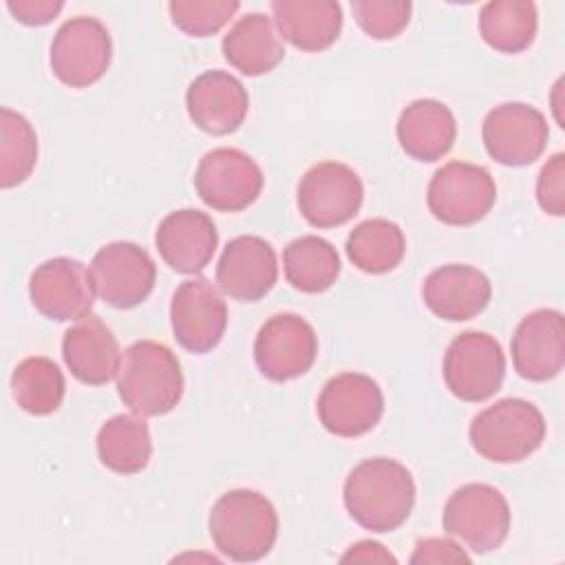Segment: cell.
I'll list each match as a JSON object with an SVG mask.
<instances>
[{"label":"cell","mask_w":565,"mask_h":565,"mask_svg":"<svg viewBox=\"0 0 565 565\" xmlns=\"http://www.w3.org/2000/svg\"><path fill=\"white\" fill-rule=\"evenodd\" d=\"M29 296L33 307L49 320H79L90 313L95 302L90 269L68 256L49 258L33 269Z\"/></svg>","instance_id":"cell-16"},{"label":"cell","mask_w":565,"mask_h":565,"mask_svg":"<svg viewBox=\"0 0 565 565\" xmlns=\"http://www.w3.org/2000/svg\"><path fill=\"white\" fill-rule=\"evenodd\" d=\"M154 245L174 271L192 276L210 265L218 245V232L205 212L183 207L161 218Z\"/></svg>","instance_id":"cell-20"},{"label":"cell","mask_w":565,"mask_h":565,"mask_svg":"<svg viewBox=\"0 0 565 565\" xmlns=\"http://www.w3.org/2000/svg\"><path fill=\"white\" fill-rule=\"evenodd\" d=\"M481 137L488 154L501 166H530L534 163L550 137L547 119L534 106L508 102L494 106L481 126Z\"/></svg>","instance_id":"cell-14"},{"label":"cell","mask_w":565,"mask_h":565,"mask_svg":"<svg viewBox=\"0 0 565 565\" xmlns=\"http://www.w3.org/2000/svg\"><path fill=\"white\" fill-rule=\"evenodd\" d=\"M318 355V335L298 313H276L265 320L254 340L258 371L271 382L305 375Z\"/></svg>","instance_id":"cell-13"},{"label":"cell","mask_w":565,"mask_h":565,"mask_svg":"<svg viewBox=\"0 0 565 565\" xmlns=\"http://www.w3.org/2000/svg\"><path fill=\"white\" fill-rule=\"evenodd\" d=\"M95 294L115 309L141 305L157 280L150 254L130 241H113L97 249L90 260Z\"/></svg>","instance_id":"cell-12"},{"label":"cell","mask_w":565,"mask_h":565,"mask_svg":"<svg viewBox=\"0 0 565 565\" xmlns=\"http://www.w3.org/2000/svg\"><path fill=\"white\" fill-rule=\"evenodd\" d=\"M15 404L29 415H51L62 406L66 382L57 364L49 358H24L11 375Z\"/></svg>","instance_id":"cell-30"},{"label":"cell","mask_w":565,"mask_h":565,"mask_svg":"<svg viewBox=\"0 0 565 565\" xmlns=\"http://www.w3.org/2000/svg\"><path fill=\"white\" fill-rule=\"evenodd\" d=\"M344 508L371 532H393L413 512L415 481L406 466L388 457L364 459L344 479Z\"/></svg>","instance_id":"cell-1"},{"label":"cell","mask_w":565,"mask_h":565,"mask_svg":"<svg viewBox=\"0 0 565 565\" xmlns=\"http://www.w3.org/2000/svg\"><path fill=\"white\" fill-rule=\"evenodd\" d=\"M110 57L113 42L104 22L93 15H77L55 31L49 62L62 84L86 88L104 77Z\"/></svg>","instance_id":"cell-6"},{"label":"cell","mask_w":565,"mask_h":565,"mask_svg":"<svg viewBox=\"0 0 565 565\" xmlns=\"http://www.w3.org/2000/svg\"><path fill=\"white\" fill-rule=\"evenodd\" d=\"M497 201L492 174L477 163L448 161L441 166L426 192L430 214L446 225H472L481 221Z\"/></svg>","instance_id":"cell-7"},{"label":"cell","mask_w":565,"mask_h":565,"mask_svg":"<svg viewBox=\"0 0 565 565\" xmlns=\"http://www.w3.org/2000/svg\"><path fill=\"white\" fill-rule=\"evenodd\" d=\"M444 382L463 402L492 397L505 377V355L492 335L483 331L459 333L444 353Z\"/></svg>","instance_id":"cell-8"},{"label":"cell","mask_w":565,"mask_h":565,"mask_svg":"<svg viewBox=\"0 0 565 565\" xmlns=\"http://www.w3.org/2000/svg\"><path fill=\"white\" fill-rule=\"evenodd\" d=\"M351 11L355 22L369 38L393 40L408 26L413 4L404 0H355L351 2Z\"/></svg>","instance_id":"cell-33"},{"label":"cell","mask_w":565,"mask_h":565,"mask_svg":"<svg viewBox=\"0 0 565 565\" xmlns=\"http://www.w3.org/2000/svg\"><path fill=\"white\" fill-rule=\"evenodd\" d=\"M185 108L196 128L210 135H230L241 128L249 110L245 86L225 71L196 75L185 90Z\"/></svg>","instance_id":"cell-19"},{"label":"cell","mask_w":565,"mask_h":565,"mask_svg":"<svg viewBox=\"0 0 565 565\" xmlns=\"http://www.w3.org/2000/svg\"><path fill=\"white\" fill-rule=\"evenodd\" d=\"M99 461L117 475L141 472L152 457V439L141 415H115L97 433Z\"/></svg>","instance_id":"cell-26"},{"label":"cell","mask_w":565,"mask_h":565,"mask_svg":"<svg viewBox=\"0 0 565 565\" xmlns=\"http://www.w3.org/2000/svg\"><path fill=\"white\" fill-rule=\"evenodd\" d=\"M223 55L247 77H256L276 68L285 57V44L265 13L252 11L238 18L223 35Z\"/></svg>","instance_id":"cell-25"},{"label":"cell","mask_w":565,"mask_h":565,"mask_svg":"<svg viewBox=\"0 0 565 565\" xmlns=\"http://www.w3.org/2000/svg\"><path fill=\"white\" fill-rule=\"evenodd\" d=\"M271 13L280 35L305 53L329 49L342 31V7L333 0H274Z\"/></svg>","instance_id":"cell-23"},{"label":"cell","mask_w":565,"mask_h":565,"mask_svg":"<svg viewBox=\"0 0 565 565\" xmlns=\"http://www.w3.org/2000/svg\"><path fill=\"white\" fill-rule=\"evenodd\" d=\"M470 444L488 461L516 463L536 452L545 439V417L527 399L505 397L470 422Z\"/></svg>","instance_id":"cell-4"},{"label":"cell","mask_w":565,"mask_h":565,"mask_svg":"<svg viewBox=\"0 0 565 565\" xmlns=\"http://www.w3.org/2000/svg\"><path fill=\"white\" fill-rule=\"evenodd\" d=\"M318 419L338 437H360L377 426L384 413L380 384L364 373H338L318 395Z\"/></svg>","instance_id":"cell-11"},{"label":"cell","mask_w":565,"mask_h":565,"mask_svg":"<svg viewBox=\"0 0 565 565\" xmlns=\"http://www.w3.org/2000/svg\"><path fill=\"white\" fill-rule=\"evenodd\" d=\"M344 247L349 260L360 271L386 274L402 263L406 238L397 223L388 218H366L351 230Z\"/></svg>","instance_id":"cell-29"},{"label":"cell","mask_w":565,"mask_h":565,"mask_svg":"<svg viewBox=\"0 0 565 565\" xmlns=\"http://www.w3.org/2000/svg\"><path fill=\"white\" fill-rule=\"evenodd\" d=\"M62 355L75 380L99 386L117 377L121 364L119 342L95 313L79 318L62 338Z\"/></svg>","instance_id":"cell-22"},{"label":"cell","mask_w":565,"mask_h":565,"mask_svg":"<svg viewBox=\"0 0 565 565\" xmlns=\"http://www.w3.org/2000/svg\"><path fill=\"white\" fill-rule=\"evenodd\" d=\"M536 4L530 0H490L479 11V33L499 53H521L536 38Z\"/></svg>","instance_id":"cell-27"},{"label":"cell","mask_w":565,"mask_h":565,"mask_svg":"<svg viewBox=\"0 0 565 565\" xmlns=\"http://www.w3.org/2000/svg\"><path fill=\"white\" fill-rule=\"evenodd\" d=\"M260 166L238 148H214L205 152L194 172L201 201L216 212H241L263 192Z\"/></svg>","instance_id":"cell-9"},{"label":"cell","mask_w":565,"mask_h":565,"mask_svg":"<svg viewBox=\"0 0 565 565\" xmlns=\"http://www.w3.org/2000/svg\"><path fill=\"white\" fill-rule=\"evenodd\" d=\"M170 324L174 340L190 353L212 351L227 327V305L212 280L194 276L172 294Z\"/></svg>","instance_id":"cell-15"},{"label":"cell","mask_w":565,"mask_h":565,"mask_svg":"<svg viewBox=\"0 0 565 565\" xmlns=\"http://www.w3.org/2000/svg\"><path fill=\"white\" fill-rule=\"evenodd\" d=\"M397 141L417 161H437L455 143L457 121L452 110L437 99L411 102L397 119Z\"/></svg>","instance_id":"cell-24"},{"label":"cell","mask_w":565,"mask_h":565,"mask_svg":"<svg viewBox=\"0 0 565 565\" xmlns=\"http://www.w3.org/2000/svg\"><path fill=\"white\" fill-rule=\"evenodd\" d=\"M7 9L22 24L42 26V24H49L64 9V2L62 0H9Z\"/></svg>","instance_id":"cell-36"},{"label":"cell","mask_w":565,"mask_h":565,"mask_svg":"<svg viewBox=\"0 0 565 565\" xmlns=\"http://www.w3.org/2000/svg\"><path fill=\"white\" fill-rule=\"evenodd\" d=\"M536 199L543 212L552 216L565 214V154L556 152L539 172Z\"/></svg>","instance_id":"cell-34"},{"label":"cell","mask_w":565,"mask_h":565,"mask_svg":"<svg viewBox=\"0 0 565 565\" xmlns=\"http://www.w3.org/2000/svg\"><path fill=\"white\" fill-rule=\"evenodd\" d=\"M238 9L236 0H172L168 4L172 24L194 38L221 31Z\"/></svg>","instance_id":"cell-32"},{"label":"cell","mask_w":565,"mask_h":565,"mask_svg":"<svg viewBox=\"0 0 565 565\" xmlns=\"http://www.w3.org/2000/svg\"><path fill=\"white\" fill-rule=\"evenodd\" d=\"M121 402L141 417L170 413L183 395V371L177 355L161 342L137 340L121 353L117 371Z\"/></svg>","instance_id":"cell-3"},{"label":"cell","mask_w":565,"mask_h":565,"mask_svg":"<svg viewBox=\"0 0 565 565\" xmlns=\"http://www.w3.org/2000/svg\"><path fill=\"white\" fill-rule=\"evenodd\" d=\"M207 527L214 547L225 558L254 563L265 558L278 539V512L265 494L238 488L216 499Z\"/></svg>","instance_id":"cell-2"},{"label":"cell","mask_w":565,"mask_h":565,"mask_svg":"<svg viewBox=\"0 0 565 565\" xmlns=\"http://www.w3.org/2000/svg\"><path fill=\"white\" fill-rule=\"evenodd\" d=\"M514 371L530 382L556 377L565 364V324L556 309H536L514 329L512 342Z\"/></svg>","instance_id":"cell-18"},{"label":"cell","mask_w":565,"mask_h":565,"mask_svg":"<svg viewBox=\"0 0 565 565\" xmlns=\"http://www.w3.org/2000/svg\"><path fill=\"white\" fill-rule=\"evenodd\" d=\"M362 201V179L340 161L311 166L298 183V210L313 227L344 225L360 212Z\"/></svg>","instance_id":"cell-10"},{"label":"cell","mask_w":565,"mask_h":565,"mask_svg":"<svg viewBox=\"0 0 565 565\" xmlns=\"http://www.w3.org/2000/svg\"><path fill=\"white\" fill-rule=\"evenodd\" d=\"M470 556L450 539H422L415 543L411 563H459Z\"/></svg>","instance_id":"cell-35"},{"label":"cell","mask_w":565,"mask_h":565,"mask_svg":"<svg viewBox=\"0 0 565 565\" xmlns=\"http://www.w3.org/2000/svg\"><path fill=\"white\" fill-rule=\"evenodd\" d=\"M38 161V137L31 121L11 110H0V188L9 190L26 181Z\"/></svg>","instance_id":"cell-31"},{"label":"cell","mask_w":565,"mask_h":565,"mask_svg":"<svg viewBox=\"0 0 565 565\" xmlns=\"http://www.w3.org/2000/svg\"><path fill=\"white\" fill-rule=\"evenodd\" d=\"M512 512L503 492L488 483L457 488L444 505V530L477 554L501 547L508 539Z\"/></svg>","instance_id":"cell-5"},{"label":"cell","mask_w":565,"mask_h":565,"mask_svg":"<svg viewBox=\"0 0 565 565\" xmlns=\"http://www.w3.org/2000/svg\"><path fill=\"white\" fill-rule=\"evenodd\" d=\"M278 280L274 247L254 234L232 238L216 265V285L223 294L241 302L265 298Z\"/></svg>","instance_id":"cell-17"},{"label":"cell","mask_w":565,"mask_h":565,"mask_svg":"<svg viewBox=\"0 0 565 565\" xmlns=\"http://www.w3.org/2000/svg\"><path fill=\"white\" fill-rule=\"evenodd\" d=\"M287 282L305 294L327 291L340 276V256L335 247L313 234L294 238L282 252Z\"/></svg>","instance_id":"cell-28"},{"label":"cell","mask_w":565,"mask_h":565,"mask_svg":"<svg viewBox=\"0 0 565 565\" xmlns=\"http://www.w3.org/2000/svg\"><path fill=\"white\" fill-rule=\"evenodd\" d=\"M342 561H362V563H369V561H384V563H395V556L391 552L384 550V545L375 543V541H360L355 545L349 547V552L342 556Z\"/></svg>","instance_id":"cell-37"},{"label":"cell","mask_w":565,"mask_h":565,"mask_svg":"<svg viewBox=\"0 0 565 565\" xmlns=\"http://www.w3.org/2000/svg\"><path fill=\"white\" fill-rule=\"evenodd\" d=\"M426 307L441 320L461 322L479 316L492 296L488 276L472 265H441L433 269L422 287Z\"/></svg>","instance_id":"cell-21"}]
</instances>
